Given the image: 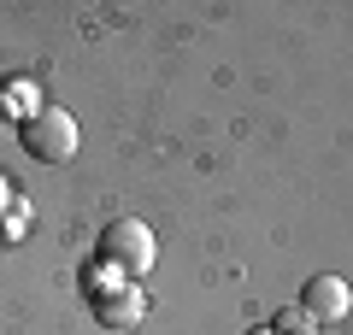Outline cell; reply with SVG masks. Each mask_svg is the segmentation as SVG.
<instances>
[{
    "label": "cell",
    "instance_id": "6da1fadb",
    "mask_svg": "<svg viewBox=\"0 0 353 335\" xmlns=\"http://www.w3.org/2000/svg\"><path fill=\"white\" fill-rule=\"evenodd\" d=\"M101 265L106 271H118L124 283H136L141 271H153V230L136 218H118L101 230Z\"/></svg>",
    "mask_w": 353,
    "mask_h": 335
},
{
    "label": "cell",
    "instance_id": "277c9868",
    "mask_svg": "<svg viewBox=\"0 0 353 335\" xmlns=\"http://www.w3.org/2000/svg\"><path fill=\"white\" fill-rule=\"evenodd\" d=\"M94 312H101V323L124 329V323H136V318H141V294L124 283V288H112V294H101V300H94Z\"/></svg>",
    "mask_w": 353,
    "mask_h": 335
},
{
    "label": "cell",
    "instance_id": "52a82bcc",
    "mask_svg": "<svg viewBox=\"0 0 353 335\" xmlns=\"http://www.w3.org/2000/svg\"><path fill=\"white\" fill-rule=\"evenodd\" d=\"M248 335H277V329H248Z\"/></svg>",
    "mask_w": 353,
    "mask_h": 335
},
{
    "label": "cell",
    "instance_id": "5b68a950",
    "mask_svg": "<svg viewBox=\"0 0 353 335\" xmlns=\"http://www.w3.org/2000/svg\"><path fill=\"white\" fill-rule=\"evenodd\" d=\"M306 323H312V318H306V312H301V306H294V312H283V329H289V335H301V329H306Z\"/></svg>",
    "mask_w": 353,
    "mask_h": 335
},
{
    "label": "cell",
    "instance_id": "3957f363",
    "mask_svg": "<svg viewBox=\"0 0 353 335\" xmlns=\"http://www.w3.org/2000/svg\"><path fill=\"white\" fill-rule=\"evenodd\" d=\"M347 306H353V294H347V283L341 276H312V283L301 288V312L306 318H318V323H336V318H347Z\"/></svg>",
    "mask_w": 353,
    "mask_h": 335
},
{
    "label": "cell",
    "instance_id": "7a4b0ae2",
    "mask_svg": "<svg viewBox=\"0 0 353 335\" xmlns=\"http://www.w3.org/2000/svg\"><path fill=\"white\" fill-rule=\"evenodd\" d=\"M18 136H24V153H30V159H41V165H65L77 153V124H71V112H59V106L30 112Z\"/></svg>",
    "mask_w": 353,
    "mask_h": 335
},
{
    "label": "cell",
    "instance_id": "8992f818",
    "mask_svg": "<svg viewBox=\"0 0 353 335\" xmlns=\"http://www.w3.org/2000/svg\"><path fill=\"white\" fill-rule=\"evenodd\" d=\"M0 136H6V106H0Z\"/></svg>",
    "mask_w": 353,
    "mask_h": 335
}]
</instances>
